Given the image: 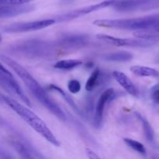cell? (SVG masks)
<instances>
[{"instance_id":"cell-1","label":"cell","mask_w":159,"mask_h":159,"mask_svg":"<svg viewBox=\"0 0 159 159\" xmlns=\"http://www.w3.org/2000/svg\"><path fill=\"white\" fill-rule=\"evenodd\" d=\"M0 60L9 67L22 79L34 97L62 122H66L67 116L61 107L51 99L43 87L30 74L27 70L6 54H0Z\"/></svg>"},{"instance_id":"cell-2","label":"cell","mask_w":159,"mask_h":159,"mask_svg":"<svg viewBox=\"0 0 159 159\" xmlns=\"http://www.w3.org/2000/svg\"><path fill=\"white\" fill-rule=\"evenodd\" d=\"M6 51L16 57L31 60H51L63 54L56 41L38 39L16 42L8 47Z\"/></svg>"},{"instance_id":"cell-3","label":"cell","mask_w":159,"mask_h":159,"mask_svg":"<svg viewBox=\"0 0 159 159\" xmlns=\"http://www.w3.org/2000/svg\"><path fill=\"white\" fill-rule=\"evenodd\" d=\"M2 100L3 102L9 106L23 120L26 121L28 125L30 126L36 132H37L40 136L43 137L47 141L51 143L55 147L60 146L61 144L59 141L56 138L55 135L52 133V131L50 130L48 125L45 124L44 121L40 119L32 110L9 96L2 95Z\"/></svg>"},{"instance_id":"cell-4","label":"cell","mask_w":159,"mask_h":159,"mask_svg":"<svg viewBox=\"0 0 159 159\" xmlns=\"http://www.w3.org/2000/svg\"><path fill=\"white\" fill-rule=\"evenodd\" d=\"M159 22V13L130 19H101L93 22V24L100 27L124 30H141L151 29Z\"/></svg>"},{"instance_id":"cell-5","label":"cell","mask_w":159,"mask_h":159,"mask_svg":"<svg viewBox=\"0 0 159 159\" xmlns=\"http://www.w3.org/2000/svg\"><path fill=\"white\" fill-rule=\"evenodd\" d=\"M56 42L64 54L86 47L89 43V37L86 34H65L61 35Z\"/></svg>"},{"instance_id":"cell-6","label":"cell","mask_w":159,"mask_h":159,"mask_svg":"<svg viewBox=\"0 0 159 159\" xmlns=\"http://www.w3.org/2000/svg\"><path fill=\"white\" fill-rule=\"evenodd\" d=\"M115 2H116V0H106V1H102L99 3H96V4L75 9V10L70 11V12H66V13L57 16L54 20L57 23H65V22L71 21V20H74L75 19L79 18V17L84 16H86L88 14L92 13V12L99 11L100 9H105V8L110 7V6L112 7L113 5L115 3Z\"/></svg>"},{"instance_id":"cell-7","label":"cell","mask_w":159,"mask_h":159,"mask_svg":"<svg viewBox=\"0 0 159 159\" xmlns=\"http://www.w3.org/2000/svg\"><path fill=\"white\" fill-rule=\"evenodd\" d=\"M99 40H102L109 44L117 47H130V48H150L154 46L157 41L144 40L140 38H120V37H112L107 34H97Z\"/></svg>"},{"instance_id":"cell-8","label":"cell","mask_w":159,"mask_h":159,"mask_svg":"<svg viewBox=\"0 0 159 159\" xmlns=\"http://www.w3.org/2000/svg\"><path fill=\"white\" fill-rule=\"evenodd\" d=\"M56 22L54 19L36 20V21L23 22V23H15L5 26L3 31L9 34L16 33H26L31 31H37L49 27L54 24Z\"/></svg>"},{"instance_id":"cell-9","label":"cell","mask_w":159,"mask_h":159,"mask_svg":"<svg viewBox=\"0 0 159 159\" xmlns=\"http://www.w3.org/2000/svg\"><path fill=\"white\" fill-rule=\"evenodd\" d=\"M0 85H2L4 88H6L9 91L15 93L25 104H26L29 107H31L30 100L28 99L26 95L23 93L22 88L20 86L18 82L16 81V79H14L12 75L6 74L3 71H0Z\"/></svg>"},{"instance_id":"cell-10","label":"cell","mask_w":159,"mask_h":159,"mask_svg":"<svg viewBox=\"0 0 159 159\" xmlns=\"http://www.w3.org/2000/svg\"><path fill=\"white\" fill-rule=\"evenodd\" d=\"M113 96H114V90L113 89H108L105 90L99 96L97 104L96 106L94 120H93V124L96 128H99L102 126L104 110L107 107V102L111 100Z\"/></svg>"},{"instance_id":"cell-11","label":"cell","mask_w":159,"mask_h":159,"mask_svg":"<svg viewBox=\"0 0 159 159\" xmlns=\"http://www.w3.org/2000/svg\"><path fill=\"white\" fill-rule=\"evenodd\" d=\"M11 144L19 155L23 158H44L45 157L37 149L28 144L24 140H12Z\"/></svg>"},{"instance_id":"cell-12","label":"cell","mask_w":159,"mask_h":159,"mask_svg":"<svg viewBox=\"0 0 159 159\" xmlns=\"http://www.w3.org/2000/svg\"><path fill=\"white\" fill-rule=\"evenodd\" d=\"M35 7L32 5H18L0 7V18H9L21 14L27 13L34 10Z\"/></svg>"},{"instance_id":"cell-13","label":"cell","mask_w":159,"mask_h":159,"mask_svg":"<svg viewBox=\"0 0 159 159\" xmlns=\"http://www.w3.org/2000/svg\"><path fill=\"white\" fill-rule=\"evenodd\" d=\"M112 75H113V79L120 85L121 87H123L125 89V91H127V93H128L129 94L134 96V97L138 96V90L137 89L136 86L124 72L114 71Z\"/></svg>"},{"instance_id":"cell-14","label":"cell","mask_w":159,"mask_h":159,"mask_svg":"<svg viewBox=\"0 0 159 159\" xmlns=\"http://www.w3.org/2000/svg\"><path fill=\"white\" fill-rule=\"evenodd\" d=\"M48 89L53 90V91H55V92H57V93H59V94L62 96V98L65 99V102H67V103H68V105L71 107V109H72V110H74V111L77 114H79V116H82V110L79 109V107H78L77 104L75 103V102L74 101V99L71 97V96H70L69 94H68V93H67L65 90H63L61 88H60V87L57 86V85H54V84H51V85H49V87H48Z\"/></svg>"},{"instance_id":"cell-15","label":"cell","mask_w":159,"mask_h":159,"mask_svg":"<svg viewBox=\"0 0 159 159\" xmlns=\"http://www.w3.org/2000/svg\"><path fill=\"white\" fill-rule=\"evenodd\" d=\"M134 57L133 54L128 51H120L117 52L110 53V54H106L103 57V59L107 61L112 62H127L130 61Z\"/></svg>"},{"instance_id":"cell-16","label":"cell","mask_w":159,"mask_h":159,"mask_svg":"<svg viewBox=\"0 0 159 159\" xmlns=\"http://www.w3.org/2000/svg\"><path fill=\"white\" fill-rule=\"evenodd\" d=\"M130 71L139 77H158L159 72L155 68L150 67L134 65L130 68Z\"/></svg>"},{"instance_id":"cell-17","label":"cell","mask_w":159,"mask_h":159,"mask_svg":"<svg viewBox=\"0 0 159 159\" xmlns=\"http://www.w3.org/2000/svg\"><path fill=\"white\" fill-rule=\"evenodd\" d=\"M135 115H136L137 118L141 121V124H142L143 130H144V134L146 139L149 142H152L154 141V138H155V134H154V130L152 129V126L150 125L148 120L143 115H141V113H138V112H135Z\"/></svg>"},{"instance_id":"cell-18","label":"cell","mask_w":159,"mask_h":159,"mask_svg":"<svg viewBox=\"0 0 159 159\" xmlns=\"http://www.w3.org/2000/svg\"><path fill=\"white\" fill-rule=\"evenodd\" d=\"M82 65V61L79 59H66L58 61L54 65V68L61 70H71Z\"/></svg>"},{"instance_id":"cell-19","label":"cell","mask_w":159,"mask_h":159,"mask_svg":"<svg viewBox=\"0 0 159 159\" xmlns=\"http://www.w3.org/2000/svg\"><path fill=\"white\" fill-rule=\"evenodd\" d=\"M99 79H100V71L99 68H96L92 72L91 75L87 80L85 83V89L88 92H92L99 83Z\"/></svg>"},{"instance_id":"cell-20","label":"cell","mask_w":159,"mask_h":159,"mask_svg":"<svg viewBox=\"0 0 159 159\" xmlns=\"http://www.w3.org/2000/svg\"><path fill=\"white\" fill-rule=\"evenodd\" d=\"M124 141L127 146H129L134 151L142 155H146L147 152H146L145 148H144V144H141V142L136 141V140L130 139V138H124Z\"/></svg>"},{"instance_id":"cell-21","label":"cell","mask_w":159,"mask_h":159,"mask_svg":"<svg viewBox=\"0 0 159 159\" xmlns=\"http://www.w3.org/2000/svg\"><path fill=\"white\" fill-rule=\"evenodd\" d=\"M73 122H74L75 124V127H76L78 132H79V134L82 136V138H83L84 139L86 140V141H88L90 143H93V141H95L93 138V137H91V135L89 134L88 130L85 128L83 124H82L80 122H79V120L76 119H73Z\"/></svg>"},{"instance_id":"cell-22","label":"cell","mask_w":159,"mask_h":159,"mask_svg":"<svg viewBox=\"0 0 159 159\" xmlns=\"http://www.w3.org/2000/svg\"><path fill=\"white\" fill-rule=\"evenodd\" d=\"M32 1H34V0H0V7L27 4Z\"/></svg>"},{"instance_id":"cell-23","label":"cell","mask_w":159,"mask_h":159,"mask_svg":"<svg viewBox=\"0 0 159 159\" xmlns=\"http://www.w3.org/2000/svg\"><path fill=\"white\" fill-rule=\"evenodd\" d=\"M81 83L76 79H71L68 82V89L71 93L76 94L79 93L81 91Z\"/></svg>"},{"instance_id":"cell-24","label":"cell","mask_w":159,"mask_h":159,"mask_svg":"<svg viewBox=\"0 0 159 159\" xmlns=\"http://www.w3.org/2000/svg\"><path fill=\"white\" fill-rule=\"evenodd\" d=\"M152 99L155 103L159 105V87L155 86L152 93Z\"/></svg>"},{"instance_id":"cell-25","label":"cell","mask_w":159,"mask_h":159,"mask_svg":"<svg viewBox=\"0 0 159 159\" xmlns=\"http://www.w3.org/2000/svg\"><path fill=\"white\" fill-rule=\"evenodd\" d=\"M85 152H86V155L88 156L89 158H91V159H99L100 158V157L93 150H92L91 148H85Z\"/></svg>"},{"instance_id":"cell-26","label":"cell","mask_w":159,"mask_h":159,"mask_svg":"<svg viewBox=\"0 0 159 159\" xmlns=\"http://www.w3.org/2000/svg\"><path fill=\"white\" fill-rule=\"evenodd\" d=\"M13 158L12 155L9 154L7 151L3 148H0V158Z\"/></svg>"},{"instance_id":"cell-27","label":"cell","mask_w":159,"mask_h":159,"mask_svg":"<svg viewBox=\"0 0 159 159\" xmlns=\"http://www.w3.org/2000/svg\"><path fill=\"white\" fill-rule=\"evenodd\" d=\"M0 127H9V123L1 116H0Z\"/></svg>"},{"instance_id":"cell-28","label":"cell","mask_w":159,"mask_h":159,"mask_svg":"<svg viewBox=\"0 0 159 159\" xmlns=\"http://www.w3.org/2000/svg\"><path fill=\"white\" fill-rule=\"evenodd\" d=\"M0 71H3L4 73H6V74H8V75H12V73L10 72V71H9V70L7 69V68H6V67L4 66V65H2V64L0 62Z\"/></svg>"},{"instance_id":"cell-29","label":"cell","mask_w":159,"mask_h":159,"mask_svg":"<svg viewBox=\"0 0 159 159\" xmlns=\"http://www.w3.org/2000/svg\"><path fill=\"white\" fill-rule=\"evenodd\" d=\"M152 30H153L154 31H155L156 33H158L159 34V22H158L157 23H155V25H154L153 26H152V28H151Z\"/></svg>"},{"instance_id":"cell-30","label":"cell","mask_w":159,"mask_h":159,"mask_svg":"<svg viewBox=\"0 0 159 159\" xmlns=\"http://www.w3.org/2000/svg\"><path fill=\"white\" fill-rule=\"evenodd\" d=\"M0 102H3L2 100V95L0 94Z\"/></svg>"},{"instance_id":"cell-31","label":"cell","mask_w":159,"mask_h":159,"mask_svg":"<svg viewBox=\"0 0 159 159\" xmlns=\"http://www.w3.org/2000/svg\"><path fill=\"white\" fill-rule=\"evenodd\" d=\"M2 35L0 34V43H2Z\"/></svg>"},{"instance_id":"cell-32","label":"cell","mask_w":159,"mask_h":159,"mask_svg":"<svg viewBox=\"0 0 159 159\" xmlns=\"http://www.w3.org/2000/svg\"><path fill=\"white\" fill-rule=\"evenodd\" d=\"M157 86H158V87H159V85H157Z\"/></svg>"},{"instance_id":"cell-33","label":"cell","mask_w":159,"mask_h":159,"mask_svg":"<svg viewBox=\"0 0 159 159\" xmlns=\"http://www.w3.org/2000/svg\"><path fill=\"white\" fill-rule=\"evenodd\" d=\"M157 1H159V0H157Z\"/></svg>"}]
</instances>
